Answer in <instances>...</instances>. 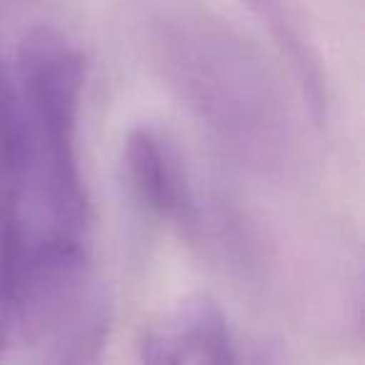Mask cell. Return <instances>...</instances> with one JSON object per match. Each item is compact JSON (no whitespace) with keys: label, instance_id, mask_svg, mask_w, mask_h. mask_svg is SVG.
<instances>
[{"label":"cell","instance_id":"6da1fadb","mask_svg":"<svg viewBox=\"0 0 365 365\" xmlns=\"http://www.w3.org/2000/svg\"><path fill=\"white\" fill-rule=\"evenodd\" d=\"M128 31L148 68L228 160L268 180L300 170L298 115L243 31L200 0H130Z\"/></svg>","mask_w":365,"mask_h":365},{"label":"cell","instance_id":"7a4b0ae2","mask_svg":"<svg viewBox=\"0 0 365 365\" xmlns=\"http://www.w3.org/2000/svg\"><path fill=\"white\" fill-rule=\"evenodd\" d=\"M6 78L21 138L28 225L88 238V190L78 153L86 56L58 28H33Z\"/></svg>","mask_w":365,"mask_h":365},{"label":"cell","instance_id":"3957f363","mask_svg":"<svg viewBox=\"0 0 365 365\" xmlns=\"http://www.w3.org/2000/svg\"><path fill=\"white\" fill-rule=\"evenodd\" d=\"M108 325L110 305L93 268L88 238L28 225L13 290L8 355L88 363L101 355Z\"/></svg>","mask_w":365,"mask_h":365},{"label":"cell","instance_id":"277c9868","mask_svg":"<svg viewBox=\"0 0 365 365\" xmlns=\"http://www.w3.org/2000/svg\"><path fill=\"white\" fill-rule=\"evenodd\" d=\"M123 165L138 203L193 248L213 198H203L175 143L153 125L133 128L123 145Z\"/></svg>","mask_w":365,"mask_h":365},{"label":"cell","instance_id":"5b68a950","mask_svg":"<svg viewBox=\"0 0 365 365\" xmlns=\"http://www.w3.org/2000/svg\"><path fill=\"white\" fill-rule=\"evenodd\" d=\"M140 358L155 365H233L248 355L240 350L223 310L210 298L198 295L148 328L140 340Z\"/></svg>","mask_w":365,"mask_h":365}]
</instances>
